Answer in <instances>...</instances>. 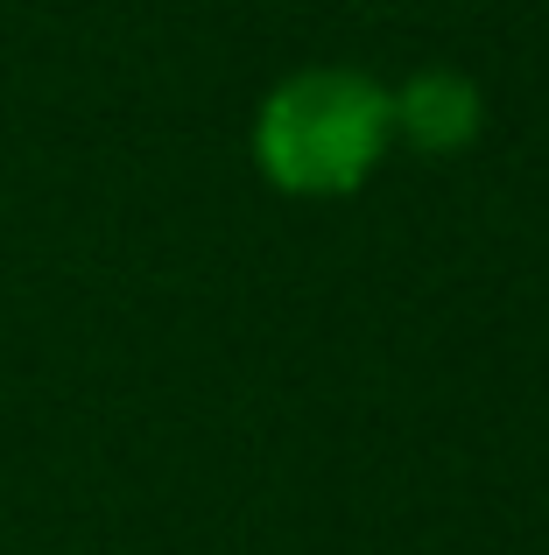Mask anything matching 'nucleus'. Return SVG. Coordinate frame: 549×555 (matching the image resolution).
<instances>
[{
	"label": "nucleus",
	"mask_w": 549,
	"mask_h": 555,
	"mask_svg": "<svg viewBox=\"0 0 549 555\" xmlns=\"http://www.w3.org/2000/svg\"><path fill=\"white\" fill-rule=\"evenodd\" d=\"M395 149V99L345 64L289 70L254 113V163L289 197H345Z\"/></svg>",
	"instance_id": "nucleus-1"
},
{
	"label": "nucleus",
	"mask_w": 549,
	"mask_h": 555,
	"mask_svg": "<svg viewBox=\"0 0 549 555\" xmlns=\"http://www.w3.org/2000/svg\"><path fill=\"white\" fill-rule=\"evenodd\" d=\"M395 99V141H409V149L423 155H458L480 141L486 127V99L472 78H458V70H423V78H409Z\"/></svg>",
	"instance_id": "nucleus-2"
}]
</instances>
